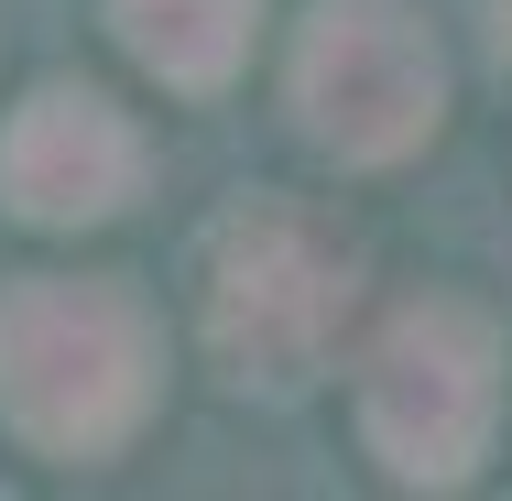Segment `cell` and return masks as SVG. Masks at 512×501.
I'll return each mask as SVG.
<instances>
[{
	"mask_svg": "<svg viewBox=\"0 0 512 501\" xmlns=\"http://www.w3.org/2000/svg\"><path fill=\"white\" fill-rule=\"evenodd\" d=\"M502 425V327L469 295L404 305L360 360V447L404 491H458Z\"/></svg>",
	"mask_w": 512,
	"mask_h": 501,
	"instance_id": "cell-3",
	"label": "cell"
},
{
	"mask_svg": "<svg viewBox=\"0 0 512 501\" xmlns=\"http://www.w3.org/2000/svg\"><path fill=\"white\" fill-rule=\"evenodd\" d=\"M251 22H262V0H109L120 55H131L142 77L186 88V99H207V88H229V77H240Z\"/></svg>",
	"mask_w": 512,
	"mask_h": 501,
	"instance_id": "cell-6",
	"label": "cell"
},
{
	"mask_svg": "<svg viewBox=\"0 0 512 501\" xmlns=\"http://www.w3.org/2000/svg\"><path fill=\"white\" fill-rule=\"evenodd\" d=\"M164 403V327L109 273H22L0 284V425L33 458L99 469Z\"/></svg>",
	"mask_w": 512,
	"mask_h": 501,
	"instance_id": "cell-1",
	"label": "cell"
},
{
	"mask_svg": "<svg viewBox=\"0 0 512 501\" xmlns=\"http://www.w3.org/2000/svg\"><path fill=\"white\" fill-rule=\"evenodd\" d=\"M360 305V251L306 197H240L207 229L197 262V338L240 393H316L338 327Z\"/></svg>",
	"mask_w": 512,
	"mask_h": 501,
	"instance_id": "cell-2",
	"label": "cell"
},
{
	"mask_svg": "<svg viewBox=\"0 0 512 501\" xmlns=\"http://www.w3.org/2000/svg\"><path fill=\"white\" fill-rule=\"evenodd\" d=\"M295 131L338 164H404L436 142L447 55L414 0H316L295 33Z\"/></svg>",
	"mask_w": 512,
	"mask_h": 501,
	"instance_id": "cell-4",
	"label": "cell"
},
{
	"mask_svg": "<svg viewBox=\"0 0 512 501\" xmlns=\"http://www.w3.org/2000/svg\"><path fill=\"white\" fill-rule=\"evenodd\" d=\"M142 131L99 88H33L0 120V207L22 229H99L142 197Z\"/></svg>",
	"mask_w": 512,
	"mask_h": 501,
	"instance_id": "cell-5",
	"label": "cell"
}]
</instances>
